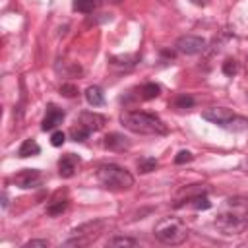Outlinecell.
<instances>
[{"label":"cell","mask_w":248,"mask_h":248,"mask_svg":"<svg viewBox=\"0 0 248 248\" xmlns=\"http://www.w3.org/2000/svg\"><path fill=\"white\" fill-rule=\"evenodd\" d=\"M215 227L223 234H240L248 227V198H227L217 211Z\"/></svg>","instance_id":"1"},{"label":"cell","mask_w":248,"mask_h":248,"mask_svg":"<svg viewBox=\"0 0 248 248\" xmlns=\"http://www.w3.org/2000/svg\"><path fill=\"white\" fill-rule=\"evenodd\" d=\"M120 122L124 124V128H128L130 132H136V134H147V136H165L167 134V126L163 124V120L149 112L128 110L120 116Z\"/></svg>","instance_id":"2"},{"label":"cell","mask_w":248,"mask_h":248,"mask_svg":"<svg viewBox=\"0 0 248 248\" xmlns=\"http://www.w3.org/2000/svg\"><path fill=\"white\" fill-rule=\"evenodd\" d=\"M155 238L161 240L163 244H182L188 238V229L178 217H165L155 225Z\"/></svg>","instance_id":"3"},{"label":"cell","mask_w":248,"mask_h":248,"mask_svg":"<svg viewBox=\"0 0 248 248\" xmlns=\"http://www.w3.org/2000/svg\"><path fill=\"white\" fill-rule=\"evenodd\" d=\"M97 180L105 188L126 190L134 186V176L120 165H103L97 169Z\"/></svg>","instance_id":"4"},{"label":"cell","mask_w":248,"mask_h":248,"mask_svg":"<svg viewBox=\"0 0 248 248\" xmlns=\"http://www.w3.org/2000/svg\"><path fill=\"white\" fill-rule=\"evenodd\" d=\"M205 48V41L198 35H182L178 41H176V50L182 52V54H198Z\"/></svg>","instance_id":"5"},{"label":"cell","mask_w":248,"mask_h":248,"mask_svg":"<svg viewBox=\"0 0 248 248\" xmlns=\"http://www.w3.org/2000/svg\"><path fill=\"white\" fill-rule=\"evenodd\" d=\"M202 116H203L205 120L213 122V124L223 126V124L232 116V110L227 108V107H211V108H205V110L202 112Z\"/></svg>","instance_id":"6"},{"label":"cell","mask_w":248,"mask_h":248,"mask_svg":"<svg viewBox=\"0 0 248 248\" xmlns=\"http://www.w3.org/2000/svg\"><path fill=\"white\" fill-rule=\"evenodd\" d=\"M62 120H64V110L62 108H58L56 105H48L46 107V114H45V118H43V124H41V128L46 132V130H54L58 124H62Z\"/></svg>","instance_id":"7"},{"label":"cell","mask_w":248,"mask_h":248,"mask_svg":"<svg viewBox=\"0 0 248 248\" xmlns=\"http://www.w3.org/2000/svg\"><path fill=\"white\" fill-rule=\"evenodd\" d=\"M14 180L19 188H33L41 182V172L37 169H23L21 172H17L14 176Z\"/></svg>","instance_id":"8"},{"label":"cell","mask_w":248,"mask_h":248,"mask_svg":"<svg viewBox=\"0 0 248 248\" xmlns=\"http://www.w3.org/2000/svg\"><path fill=\"white\" fill-rule=\"evenodd\" d=\"M78 165H79V159H78L74 153L64 155V157L58 161V172H60V176H64V178L74 176V172H76Z\"/></svg>","instance_id":"9"},{"label":"cell","mask_w":248,"mask_h":248,"mask_svg":"<svg viewBox=\"0 0 248 248\" xmlns=\"http://www.w3.org/2000/svg\"><path fill=\"white\" fill-rule=\"evenodd\" d=\"M105 147L110 149V151H124V149L130 147V140L126 136H122V134L112 132V134L105 136Z\"/></svg>","instance_id":"10"},{"label":"cell","mask_w":248,"mask_h":248,"mask_svg":"<svg viewBox=\"0 0 248 248\" xmlns=\"http://www.w3.org/2000/svg\"><path fill=\"white\" fill-rule=\"evenodd\" d=\"M79 124H83L87 130L95 132V130H101L103 124H105V116L97 114V112H81L79 114Z\"/></svg>","instance_id":"11"},{"label":"cell","mask_w":248,"mask_h":248,"mask_svg":"<svg viewBox=\"0 0 248 248\" xmlns=\"http://www.w3.org/2000/svg\"><path fill=\"white\" fill-rule=\"evenodd\" d=\"M85 99L91 107H101L105 103V95H103V89L99 85H89L85 89Z\"/></svg>","instance_id":"12"},{"label":"cell","mask_w":248,"mask_h":248,"mask_svg":"<svg viewBox=\"0 0 248 248\" xmlns=\"http://www.w3.org/2000/svg\"><path fill=\"white\" fill-rule=\"evenodd\" d=\"M39 151H41V147H39V143H37L35 140H23V143H21L19 149H17V155H19L21 159H25V157L39 155Z\"/></svg>","instance_id":"13"},{"label":"cell","mask_w":248,"mask_h":248,"mask_svg":"<svg viewBox=\"0 0 248 248\" xmlns=\"http://www.w3.org/2000/svg\"><path fill=\"white\" fill-rule=\"evenodd\" d=\"M223 128H227V130H231V132H242V130H248V118L232 114V116L223 124Z\"/></svg>","instance_id":"14"},{"label":"cell","mask_w":248,"mask_h":248,"mask_svg":"<svg viewBox=\"0 0 248 248\" xmlns=\"http://www.w3.org/2000/svg\"><path fill=\"white\" fill-rule=\"evenodd\" d=\"M89 134H91V130H87L83 124H78V126H74L70 130V136H72L74 141H83V140L89 138Z\"/></svg>","instance_id":"15"},{"label":"cell","mask_w":248,"mask_h":248,"mask_svg":"<svg viewBox=\"0 0 248 248\" xmlns=\"http://www.w3.org/2000/svg\"><path fill=\"white\" fill-rule=\"evenodd\" d=\"M72 6L79 14H91L95 10V0H74Z\"/></svg>","instance_id":"16"},{"label":"cell","mask_w":248,"mask_h":248,"mask_svg":"<svg viewBox=\"0 0 248 248\" xmlns=\"http://www.w3.org/2000/svg\"><path fill=\"white\" fill-rule=\"evenodd\" d=\"M159 85L157 83H145L143 87H141V99H145V101H149V99H155L157 95H159Z\"/></svg>","instance_id":"17"},{"label":"cell","mask_w":248,"mask_h":248,"mask_svg":"<svg viewBox=\"0 0 248 248\" xmlns=\"http://www.w3.org/2000/svg\"><path fill=\"white\" fill-rule=\"evenodd\" d=\"M155 167H157V161L153 157H143V159L138 161L140 172H151V170H155Z\"/></svg>","instance_id":"18"},{"label":"cell","mask_w":248,"mask_h":248,"mask_svg":"<svg viewBox=\"0 0 248 248\" xmlns=\"http://www.w3.org/2000/svg\"><path fill=\"white\" fill-rule=\"evenodd\" d=\"M108 246H138V240L130 236H114L108 240Z\"/></svg>","instance_id":"19"},{"label":"cell","mask_w":248,"mask_h":248,"mask_svg":"<svg viewBox=\"0 0 248 248\" xmlns=\"http://www.w3.org/2000/svg\"><path fill=\"white\" fill-rule=\"evenodd\" d=\"M190 203L196 207V209H209L211 207V202L205 198V196H194L190 200Z\"/></svg>","instance_id":"20"},{"label":"cell","mask_w":248,"mask_h":248,"mask_svg":"<svg viewBox=\"0 0 248 248\" xmlns=\"http://www.w3.org/2000/svg\"><path fill=\"white\" fill-rule=\"evenodd\" d=\"M66 205H68V202H66V200L56 202V203H50V205L46 207V213H48V215H58V213H62V211L66 209Z\"/></svg>","instance_id":"21"},{"label":"cell","mask_w":248,"mask_h":248,"mask_svg":"<svg viewBox=\"0 0 248 248\" xmlns=\"http://www.w3.org/2000/svg\"><path fill=\"white\" fill-rule=\"evenodd\" d=\"M223 74H225V76H234V74H236V62L231 60V58L225 60V62H223Z\"/></svg>","instance_id":"22"},{"label":"cell","mask_w":248,"mask_h":248,"mask_svg":"<svg viewBox=\"0 0 248 248\" xmlns=\"http://www.w3.org/2000/svg\"><path fill=\"white\" fill-rule=\"evenodd\" d=\"M64 141H66V136H64V132H60V130L52 132V136H50V143H52L54 147H60Z\"/></svg>","instance_id":"23"},{"label":"cell","mask_w":248,"mask_h":248,"mask_svg":"<svg viewBox=\"0 0 248 248\" xmlns=\"http://www.w3.org/2000/svg\"><path fill=\"white\" fill-rule=\"evenodd\" d=\"M174 103H176V107H180V108H188V107L194 105V99L188 97V95H180V97H176Z\"/></svg>","instance_id":"24"},{"label":"cell","mask_w":248,"mask_h":248,"mask_svg":"<svg viewBox=\"0 0 248 248\" xmlns=\"http://www.w3.org/2000/svg\"><path fill=\"white\" fill-rule=\"evenodd\" d=\"M194 159V155L190 153V151H178V155L174 157V163L176 165H182V163H188V161H192Z\"/></svg>","instance_id":"25"},{"label":"cell","mask_w":248,"mask_h":248,"mask_svg":"<svg viewBox=\"0 0 248 248\" xmlns=\"http://www.w3.org/2000/svg\"><path fill=\"white\" fill-rule=\"evenodd\" d=\"M60 93H62V95H66V97H74V95L78 93V87H76V85H72V83H64V85L60 87Z\"/></svg>","instance_id":"26"},{"label":"cell","mask_w":248,"mask_h":248,"mask_svg":"<svg viewBox=\"0 0 248 248\" xmlns=\"http://www.w3.org/2000/svg\"><path fill=\"white\" fill-rule=\"evenodd\" d=\"M48 240H29L25 242V248H46Z\"/></svg>","instance_id":"27"},{"label":"cell","mask_w":248,"mask_h":248,"mask_svg":"<svg viewBox=\"0 0 248 248\" xmlns=\"http://www.w3.org/2000/svg\"><path fill=\"white\" fill-rule=\"evenodd\" d=\"M2 207H4V209L8 207V194H6V192L2 194Z\"/></svg>","instance_id":"28"},{"label":"cell","mask_w":248,"mask_h":248,"mask_svg":"<svg viewBox=\"0 0 248 248\" xmlns=\"http://www.w3.org/2000/svg\"><path fill=\"white\" fill-rule=\"evenodd\" d=\"M190 2H192V4H196V6H202V4H205L207 0H190Z\"/></svg>","instance_id":"29"},{"label":"cell","mask_w":248,"mask_h":248,"mask_svg":"<svg viewBox=\"0 0 248 248\" xmlns=\"http://www.w3.org/2000/svg\"><path fill=\"white\" fill-rule=\"evenodd\" d=\"M244 170H246V172H248V159H246V161H244Z\"/></svg>","instance_id":"30"},{"label":"cell","mask_w":248,"mask_h":248,"mask_svg":"<svg viewBox=\"0 0 248 248\" xmlns=\"http://www.w3.org/2000/svg\"><path fill=\"white\" fill-rule=\"evenodd\" d=\"M107 2H112V4H118L120 0H107Z\"/></svg>","instance_id":"31"},{"label":"cell","mask_w":248,"mask_h":248,"mask_svg":"<svg viewBox=\"0 0 248 248\" xmlns=\"http://www.w3.org/2000/svg\"><path fill=\"white\" fill-rule=\"evenodd\" d=\"M246 99H248V93H246Z\"/></svg>","instance_id":"32"}]
</instances>
